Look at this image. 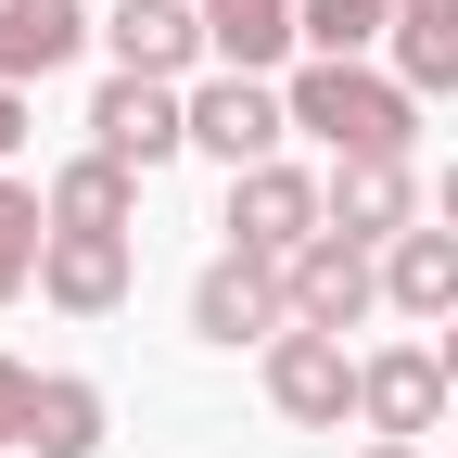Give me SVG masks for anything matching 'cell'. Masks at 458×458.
Wrapping results in <instances>:
<instances>
[{
    "label": "cell",
    "mask_w": 458,
    "mask_h": 458,
    "mask_svg": "<svg viewBox=\"0 0 458 458\" xmlns=\"http://www.w3.org/2000/svg\"><path fill=\"white\" fill-rule=\"evenodd\" d=\"M293 128H318L331 153H408L420 140V89L369 77V64H306L293 77Z\"/></svg>",
    "instance_id": "6da1fadb"
},
{
    "label": "cell",
    "mask_w": 458,
    "mask_h": 458,
    "mask_svg": "<svg viewBox=\"0 0 458 458\" xmlns=\"http://www.w3.org/2000/svg\"><path fill=\"white\" fill-rule=\"evenodd\" d=\"M318 229H331V179H306V165H242V179H229V242L242 255L293 267Z\"/></svg>",
    "instance_id": "7a4b0ae2"
},
{
    "label": "cell",
    "mask_w": 458,
    "mask_h": 458,
    "mask_svg": "<svg viewBox=\"0 0 458 458\" xmlns=\"http://www.w3.org/2000/svg\"><path fill=\"white\" fill-rule=\"evenodd\" d=\"M267 408L293 420V433H344L357 420V357H344V331H280L267 344Z\"/></svg>",
    "instance_id": "3957f363"
},
{
    "label": "cell",
    "mask_w": 458,
    "mask_h": 458,
    "mask_svg": "<svg viewBox=\"0 0 458 458\" xmlns=\"http://www.w3.org/2000/svg\"><path fill=\"white\" fill-rule=\"evenodd\" d=\"M280 128H293V89H267V77H204L191 89V153H216L229 179L280 165Z\"/></svg>",
    "instance_id": "277c9868"
},
{
    "label": "cell",
    "mask_w": 458,
    "mask_h": 458,
    "mask_svg": "<svg viewBox=\"0 0 458 458\" xmlns=\"http://www.w3.org/2000/svg\"><path fill=\"white\" fill-rule=\"evenodd\" d=\"M191 331H204V344H280V331H293V280L229 242V255L191 280Z\"/></svg>",
    "instance_id": "5b68a950"
},
{
    "label": "cell",
    "mask_w": 458,
    "mask_h": 458,
    "mask_svg": "<svg viewBox=\"0 0 458 458\" xmlns=\"http://www.w3.org/2000/svg\"><path fill=\"white\" fill-rule=\"evenodd\" d=\"M89 128H102L114 165H165V153H191V89H179V77H128V64H114L102 102H89Z\"/></svg>",
    "instance_id": "8992f818"
},
{
    "label": "cell",
    "mask_w": 458,
    "mask_h": 458,
    "mask_svg": "<svg viewBox=\"0 0 458 458\" xmlns=\"http://www.w3.org/2000/svg\"><path fill=\"white\" fill-rule=\"evenodd\" d=\"M445 357H433V344H382V357H357V420L369 433H394V445H408V433H433L445 420Z\"/></svg>",
    "instance_id": "52a82bcc"
},
{
    "label": "cell",
    "mask_w": 458,
    "mask_h": 458,
    "mask_svg": "<svg viewBox=\"0 0 458 458\" xmlns=\"http://www.w3.org/2000/svg\"><path fill=\"white\" fill-rule=\"evenodd\" d=\"M280 280H293V318H306V331H357V318L382 306V255L344 242V229H318V242L280 267Z\"/></svg>",
    "instance_id": "ba28073f"
},
{
    "label": "cell",
    "mask_w": 458,
    "mask_h": 458,
    "mask_svg": "<svg viewBox=\"0 0 458 458\" xmlns=\"http://www.w3.org/2000/svg\"><path fill=\"white\" fill-rule=\"evenodd\" d=\"M331 229L344 242H394V229H420V179H408V153H344L331 165Z\"/></svg>",
    "instance_id": "9c48e42d"
},
{
    "label": "cell",
    "mask_w": 458,
    "mask_h": 458,
    "mask_svg": "<svg viewBox=\"0 0 458 458\" xmlns=\"http://www.w3.org/2000/svg\"><path fill=\"white\" fill-rule=\"evenodd\" d=\"M38 293L64 306V318H114V306H128V229H51Z\"/></svg>",
    "instance_id": "30bf717a"
},
{
    "label": "cell",
    "mask_w": 458,
    "mask_h": 458,
    "mask_svg": "<svg viewBox=\"0 0 458 458\" xmlns=\"http://www.w3.org/2000/svg\"><path fill=\"white\" fill-rule=\"evenodd\" d=\"M382 306L394 318H458V229L445 216H420V229H394V242H382Z\"/></svg>",
    "instance_id": "8fae6325"
},
{
    "label": "cell",
    "mask_w": 458,
    "mask_h": 458,
    "mask_svg": "<svg viewBox=\"0 0 458 458\" xmlns=\"http://www.w3.org/2000/svg\"><path fill=\"white\" fill-rule=\"evenodd\" d=\"M102 38H114V64H128V77H191L204 51H216V38H204V0H114Z\"/></svg>",
    "instance_id": "7c38bea8"
},
{
    "label": "cell",
    "mask_w": 458,
    "mask_h": 458,
    "mask_svg": "<svg viewBox=\"0 0 458 458\" xmlns=\"http://www.w3.org/2000/svg\"><path fill=\"white\" fill-rule=\"evenodd\" d=\"M77 38H89V13H77V0H0V89L64 77V64H77Z\"/></svg>",
    "instance_id": "4fadbf2b"
},
{
    "label": "cell",
    "mask_w": 458,
    "mask_h": 458,
    "mask_svg": "<svg viewBox=\"0 0 458 458\" xmlns=\"http://www.w3.org/2000/svg\"><path fill=\"white\" fill-rule=\"evenodd\" d=\"M204 38H216L229 77H267L280 51L306 38V0H204Z\"/></svg>",
    "instance_id": "5bb4252c"
},
{
    "label": "cell",
    "mask_w": 458,
    "mask_h": 458,
    "mask_svg": "<svg viewBox=\"0 0 458 458\" xmlns=\"http://www.w3.org/2000/svg\"><path fill=\"white\" fill-rule=\"evenodd\" d=\"M128 204H140V165H114V153H77L51 179V229H128Z\"/></svg>",
    "instance_id": "9a60e30c"
},
{
    "label": "cell",
    "mask_w": 458,
    "mask_h": 458,
    "mask_svg": "<svg viewBox=\"0 0 458 458\" xmlns=\"http://www.w3.org/2000/svg\"><path fill=\"white\" fill-rule=\"evenodd\" d=\"M26 445H38V458H89V445H102V382H77V369H38Z\"/></svg>",
    "instance_id": "2e32d148"
},
{
    "label": "cell",
    "mask_w": 458,
    "mask_h": 458,
    "mask_svg": "<svg viewBox=\"0 0 458 458\" xmlns=\"http://www.w3.org/2000/svg\"><path fill=\"white\" fill-rule=\"evenodd\" d=\"M394 77L458 89V0H394Z\"/></svg>",
    "instance_id": "e0dca14e"
},
{
    "label": "cell",
    "mask_w": 458,
    "mask_h": 458,
    "mask_svg": "<svg viewBox=\"0 0 458 458\" xmlns=\"http://www.w3.org/2000/svg\"><path fill=\"white\" fill-rule=\"evenodd\" d=\"M38 255H51V191H13V179H0V306L38 280Z\"/></svg>",
    "instance_id": "ac0fdd59"
},
{
    "label": "cell",
    "mask_w": 458,
    "mask_h": 458,
    "mask_svg": "<svg viewBox=\"0 0 458 458\" xmlns=\"http://www.w3.org/2000/svg\"><path fill=\"white\" fill-rule=\"evenodd\" d=\"M369 38H394V0H306V51L318 64H357Z\"/></svg>",
    "instance_id": "d6986e66"
},
{
    "label": "cell",
    "mask_w": 458,
    "mask_h": 458,
    "mask_svg": "<svg viewBox=\"0 0 458 458\" xmlns=\"http://www.w3.org/2000/svg\"><path fill=\"white\" fill-rule=\"evenodd\" d=\"M26 408H38V369L0 357V445H26Z\"/></svg>",
    "instance_id": "ffe728a7"
},
{
    "label": "cell",
    "mask_w": 458,
    "mask_h": 458,
    "mask_svg": "<svg viewBox=\"0 0 458 458\" xmlns=\"http://www.w3.org/2000/svg\"><path fill=\"white\" fill-rule=\"evenodd\" d=\"M13 140H26V102H13V89H0V153H13Z\"/></svg>",
    "instance_id": "44dd1931"
},
{
    "label": "cell",
    "mask_w": 458,
    "mask_h": 458,
    "mask_svg": "<svg viewBox=\"0 0 458 458\" xmlns=\"http://www.w3.org/2000/svg\"><path fill=\"white\" fill-rule=\"evenodd\" d=\"M433 357H445V382H458V318H445V344H433Z\"/></svg>",
    "instance_id": "7402d4cb"
},
{
    "label": "cell",
    "mask_w": 458,
    "mask_h": 458,
    "mask_svg": "<svg viewBox=\"0 0 458 458\" xmlns=\"http://www.w3.org/2000/svg\"><path fill=\"white\" fill-rule=\"evenodd\" d=\"M433 216H445V229H458V165H445V204H433Z\"/></svg>",
    "instance_id": "603a6c76"
},
{
    "label": "cell",
    "mask_w": 458,
    "mask_h": 458,
    "mask_svg": "<svg viewBox=\"0 0 458 458\" xmlns=\"http://www.w3.org/2000/svg\"><path fill=\"white\" fill-rule=\"evenodd\" d=\"M369 458H420V445H394V433H369Z\"/></svg>",
    "instance_id": "cb8c5ba5"
}]
</instances>
